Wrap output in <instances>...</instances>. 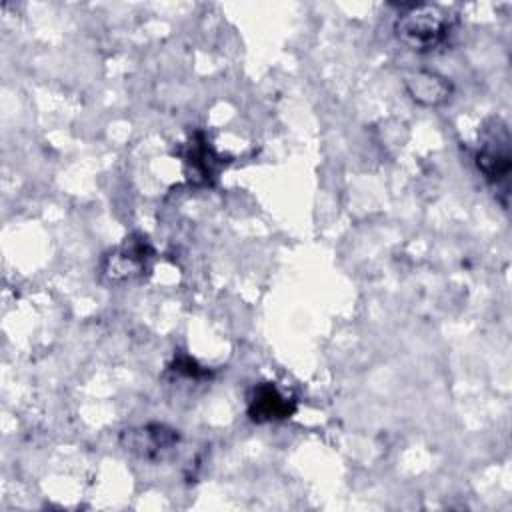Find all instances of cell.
Segmentation results:
<instances>
[{"mask_svg":"<svg viewBox=\"0 0 512 512\" xmlns=\"http://www.w3.org/2000/svg\"><path fill=\"white\" fill-rule=\"evenodd\" d=\"M294 410H296L294 398H288L286 394H282L272 382H260L250 390L246 412L252 422L264 424V422L286 420L294 414Z\"/></svg>","mask_w":512,"mask_h":512,"instance_id":"cell-5","label":"cell"},{"mask_svg":"<svg viewBox=\"0 0 512 512\" xmlns=\"http://www.w3.org/2000/svg\"><path fill=\"white\" fill-rule=\"evenodd\" d=\"M184 162L188 166V178L192 182L204 184L212 176L214 162H216L214 152L200 132L192 138V142L188 146V154L184 156Z\"/></svg>","mask_w":512,"mask_h":512,"instance_id":"cell-7","label":"cell"},{"mask_svg":"<svg viewBox=\"0 0 512 512\" xmlns=\"http://www.w3.org/2000/svg\"><path fill=\"white\" fill-rule=\"evenodd\" d=\"M404 88L416 104L426 108H436L446 104L454 92L450 78L432 70H414L406 74Z\"/></svg>","mask_w":512,"mask_h":512,"instance_id":"cell-6","label":"cell"},{"mask_svg":"<svg viewBox=\"0 0 512 512\" xmlns=\"http://www.w3.org/2000/svg\"><path fill=\"white\" fill-rule=\"evenodd\" d=\"M178 442L180 432L162 422H148L142 426L128 428L120 434L122 448L148 462L164 460L174 452Z\"/></svg>","mask_w":512,"mask_h":512,"instance_id":"cell-2","label":"cell"},{"mask_svg":"<svg viewBox=\"0 0 512 512\" xmlns=\"http://www.w3.org/2000/svg\"><path fill=\"white\" fill-rule=\"evenodd\" d=\"M152 256V246L142 234H132L104 260V276L108 280H128L140 276Z\"/></svg>","mask_w":512,"mask_h":512,"instance_id":"cell-4","label":"cell"},{"mask_svg":"<svg viewBox=\"0 0 512 512\" xmlns=\"http://www.w3.org/2000/svg\"><path fill=\"white\" fill-rule=\"evenodd\" d=\"M172 370H176V372H180V374H184V376H188V378H202V376L208 374V370H204L202 366H198L196 360L190 358V356H178V358L174 360Z\"/></svg>","mask_w":512,"mask_h":512,"instance_id":"cell-8","label":"cell"},{"mask_svg":"<svg viewBox=\"0 0 512 512\" xmlns=\"http://www.w3.org/2000/svg\"><path fill=\"white\" fill-rule=\"evenodd\" d=\"M496 130H490L488 138L476 152V168L484 176L488 184L500 186L508 182L510 170H512V154H510V134L508 128L500 122L494 126Z\"/></svg>","mask_w":512,"mask_h":512,"instance_id":"cell-3","label":"cell"},{"mask_svg":"<svg viewBox=\"0 0 512 512\" xmlns=\"http://www.w3.org/2000/svg\"><path fill=\"white\" fill-rule=\"evenodd\" d=\"M448 34V16L432 4L402 6L394 20V36L412 52H432L446 42Z\"/></svg>","mask_w":512,"mask_h":512,"instance_id":"cell-1","label":"cell"}]
</instances>
